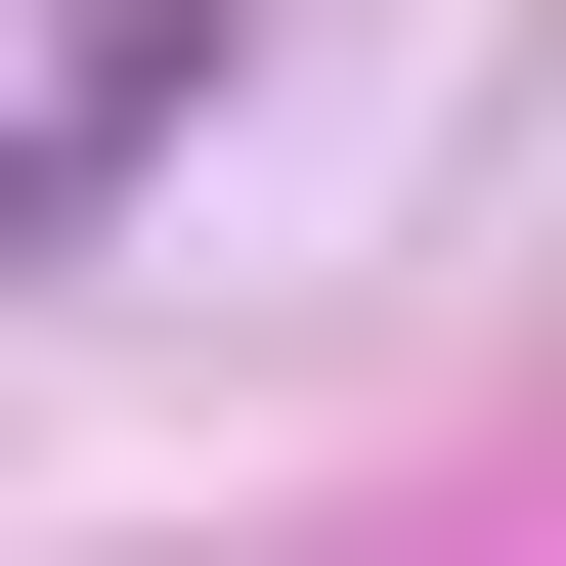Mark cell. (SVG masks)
I'll return each instance as SVG.
<instances>
[{"mask_svg":"<svg viewBox=\"0 0 566 566\" xmlns=\"http://www.w3.org/2000/svg\"><path fill=\"white\" fill-rule=\"evenodd\" d=\"M175 87H218V0H87V44H44V132H0V262H87V218H132V132H175Z\"/></svg>","mask_w":566,"mask_h":566,"instance_id":"obj_1","label":"cell"}]
</instances>
